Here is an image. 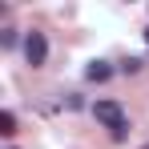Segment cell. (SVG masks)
Returning a JSON list of instances; mask_svg holds the SVG:
<instances>
[{"mask_svg":"<svg viewBox=\"0 0 149 149\" xmlns=\"http://www.w3.org/2000/svg\"><path fill=\"white\" fill-rule=\"evenodd\" d=\"M45 56H49V40H45V32H28V36H24V61L36 69V65H45Z\"/></svg>","mask_w":149,"mask_h":149,"instance_id":"7a4b0ae2","label":"cell"},{"mask_svg":"<svg viewBox=\"0 0 149 149\" xmlns=\"http://www.w3.org/2000/svg\"><path fill=\"white\" fill-rule=\"evenodd\" d=\"M141 149H149V141H145V145H141Z\"/></svg>","mask_w":149,"mask_h":149,"instance_id":"52a82bcc","label":"cell"},{"mask_svg":"<svg viewBox=\"0 0 149 149\" xmlns=\"http://www.w3.org/2000/svg\"><path fill=\"white\" fill-rule=\"evenodd\" d=\"M145 40H149V28H145Z\"/></svg>","mask_w":149,"mask_h":149,"instance_id":"8992f818","label":"cell"},{"mask_svg":"<svg viewBox=\"0 0 149 149\" xmlns=\"http://www.w3.org/2000/svg\"><path fill=\"white\" fill-rule=\"evenodd\" d=\"M0 133H4V137H12V133H16V117H12L8 109L0 113Z\"/></svg>","mask_w":149,"mask_h":149,"instance_id":"277c9868","label":"cell"},{"mask_svg":"<svg viewBox=\"0 0 149 149\" xmlns=\"http://www.w3.org/2000/svg\"><path fill=\"white\" fill-rule=\"evenodd\" d=\"M93 117H97L105 129H113V137L121 141L125 137V129H129V121H125V109L117 105V101H97L93 105Z\"/></svg>","mask_w":149,"mask_h":149,"instance_id":"6da1fadb","label":"cell"},{"mask_svg":"<svg viewBox=\"0 0 149 149\" xmlns=\"http://www.w3.org/2000/svg\"><path fill=\"white\" fill-rule=\"evenodd\" d=\"M0 45H4V49H12V45H16V32H12V28H4V32H0Z\"/></svg>","mask_w":149,"mask_h":149,"instance_id":"5b68a950","label":"cell"},{"mask_svg":"<svg viewBox=\"0 0 149 149\" xmlns=\"http://www.w3.org/2000/svg\"><path fill=\"white\" fill-rule=\"evenodd\" d=\"M85 77H89V81H109V77H113V69H109L105 61H93V65L85 69Z\"/></svg>","mask_w":149,"mask_h":149,"instance_id":"3957f363","label":"cell"}]
</instances>
